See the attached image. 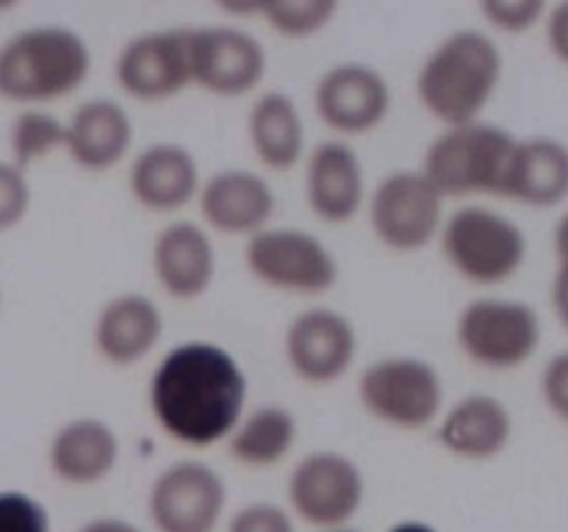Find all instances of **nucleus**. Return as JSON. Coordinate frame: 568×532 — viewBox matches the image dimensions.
I'll use <instances>...</instances> for the list:
<instances>
[{"label":"nucleus","instance_id":"c85d7f7f","mask_svg":"<svg viewBox=\"0 0 568 532\" xmlns=\"http://www.w3.org/2000/svg\"><path fill=\"white\" fill-rule=\"evenodd\" d=\"M297 519L283 502L272 499H253L227 510L222 532H297Z\"/></svg>","mask_w":568,"mask_h":532},{"label":"nucleus","instance_id":"f3484780","mask_svg":"<svg viewBox=\"0 0 568 532\" xmlns=\"http://www.w3.org/2000/svg\"><path fill=\"white\" fill-rule=\"evenodd\" d=\"M194 211L216 238L247 242L277 222L275 183L258 166H222L205 172Z\"/></svg>","mask_w":568,"mask_h":532},{"label":"nucleus","instance_id":"5701e85b","mask_svg":"<svg viewBox=\"0 0 568 532\" xmlns=\"http://www.w3.org/2000/svg\"><path fill=\"white\" fill-rule=\"evenodd\" d=\"M122 458L120 432L103 416H72L48 438L50 474L70 488H94L109 480Z\"/></svg>","mask_w":568,"mask_h":532},{"label":"nucleus","instance_id":"f03ea898","mask_svg":"<svg viewBox=\"0 0 568 532\" xmlns=\"http://www.w3.org/2000/svg\"><path fill=\"white\" fill-rule=\"evenodd\" d=\"M505 75L497 39L480 28H458L433 44L414 78L419 105L438 127L483 120Z\"/></svg>","mask_w":568,"mask_h":532},{"label":"nucleus","instance_id":"a878e982","mask_svg":"<svg viewBox=\"0 0 568 532\" xmlns=\"http://www.w3.org/2000/svg\"><path fill=\"white\" fill-rule=\"evenodd\" d=\"M300 441V419L288 405L261 402L247 405L225 449L233 463L247 471H272L286 463Z\"/></svg>","mask_w":568,"mask_h":532},{"label":"nucleus","instance_id":"b1692460","mask_svg":"<svg viewBox=\"0 0 568 532\" xmlns=\"http://www.w3.org/2000/svg\"><path fill=\"white\" fill-rule=\"evenodd\" d=\"M244 133L255 166L270 177L300 170L311 147L303 109L292 94L281 89L253 94Z\"/></svg>","mask_w":568,"mask_h":532},{"label":"nucleus","instance_id":"ea45409f","mask_svg":"<svg viewBox=\"0 0 568 532\" xmlns=\"http://www.w3.org/2000/svg\"><path fill=\"white\" fill-rule=\"evenodd\" d=\"M320 532H364V530H358L355 524H344V526H331V530H320Z\"/></svg>","mask_w":568,"mask_h":532},{"label":"nucleus","instance_id":"4c0bfd02","mask_svg":"<svg viewBox=\"0 0 568 532\" xmlns=\"http://www.w3.org/2000/svg\"><path fill=\"white\" fill-rule=\"evenodd\" d=\"M552 244L555 255H558V264H568V211H564V216H560L558 225H555Z\"/></svg>","mask_w":568,"mask_h":532},{"label":"nucleus","instance_id":"2f4dec72","mask_svg":"<svg viewBox=\"0 0 568 532\" xmlns=\"http://www.w3.org/2000/svg\"><path fill=\"white\" fill-rule=\"evenodd\" d=\"M0 532H53V521L42 499L6 488L0 491Z\"/></svg>","mask_w":568,"mask_h":532},{"label":"nucleus","instance_id":"dca6fc26","mask_svg":"<svg viewBox=\"0 0 568 532\" xmlns=\"http://www.w3.org/2000/svg\"><path fill=\"white\" fill-rule=\"evenodd\" d=\"M114 83L133 103H166L192 86L189 25L153 28L125 39L114 59Z\"/></svg>","mask_w":568,"mask_h":532},{"label":"nucleus","instance_id":"423d86ee","mask_svg":"<svg viewBox=\"0 0 568 532\" xmlns=\"http://www.w3.org/2000/svg\"><path fill=\"white\" fill-rule=\"evenodd\" d=\"M355 397L377 424L397 432H422L433 430L442 416L447 386L433 360L414 352H386L358 371Z\"/></svg>","mask_w":568,"mask_h":532},{"label":"nucleus","instance_id":"79ce46f5","mask_svg":"<svg viewBox=\"0 0 568 532\" xmlns=\"http://www.w3.org/2000/svg\"><path fill=\"white\" fill-rule=\"evenodd\" d=\"M0 308H3V286H0Z\"/></svg>","mask_w":568,"mask_h":532},{"label":"nucleus","instance_id":"9d476101","mask_svg":"<svg viewBox=\"0 0 568 532\" xmlns=\"http://www.w3.org/2000/svg\"><path fill=\"white\" fill-rule=\"evenodd\" d=\"M366 502V474L342 449H311L300 454L286 477V508L297 524L314 532L355 524Z\"/></svg>","mask_w":568,"mask_h":532},{"label":"nucleus","instance_id":"c756f323","mask_svg":"<svg viewBox=\"0 0 568 532\" xmlns=\"http://www.w3.org/2000/svg\"><path fill=\"white\" fill-rule=\"evenodd\" d=\"M33 208L31 172L14 161L0 158V233H11L28 219Z\"/></svg>","mask_w":568,"mask_h":532},{"label":"nucleus","instance_id":"39448f33","mask_svg":"<svg viewBox=\"0 0 568 532\" xmlns=\"http://www.w3.org/2000/svg\"><path fill=\"white\" fill-rule=\"evenodd\" d=\"M516 136L486 116L464 125L438 127L422 153L419 170L447 203L499 197L505 166Z\"/></svg>","mask_w":568,"mask_h":532},{"label":"nucleus","instance_id":"a211bd4d","mask_svg":"<svg viewBox=\"0 0 568 532\" xmlns=\"http://www.w3.org/2000/svg\"><path fill=\"white\" fill-rule=\"evenodd\" d=\"M150 275L172 303H197L220 275L216 236L197 216H172L150 242Z\"/></svg>","mask_w":568,"mask_h":532},{"label":"nucleus","instance_id":"4be33fe9","mask_svg":"<svg viewBox=\"0 0 568 532\" xmlns=\"http://www.w3.org/2000/svg\"><path fill=\"white\" fill-rule=\"evenodd\" d=\"M438 447L466 463H488L514 441L516 421L505 399L488 391H469L444 405L433 424Z\"/></svg>","mask_w":568,"mask_h":532},{"label":"nucleus","instance_id":"7ed1b4c3","mask_svg":"<svg viewBox=\"0 0 568 532\" xmlns=\"http://www.w3.org/2000/svg\"><path fill=\"white\" fill-rule=\"evenodd\" d=\"M94 55L87 37L61 22L22 28L0 44V98L20 109H50L87 86Z\"/></svg>","mask_w":568,"mask_h":532},{"label":"nucleus","instance_id":"aec40b11","mask_svg":"<svg viewBox=\"0 0 568 532\" xmlns=\"http://www.w3.org/2000/svg\"><path fill=\"white\" fill-rule=\"evenodd\" d=\"M166 316L159 299L144 291H116L94 310L92 349L111 369H133L148 364L161 349Z\"/></svg>","mask_w":568,"mask_h":532},{"label":"nucleus","instance_id":"72a5a7b5","mask_svg":"<svg viewBox=\"0 0 568 532\" xmlns=\"http://www.w3.org/2000/svg\"><path fill=\"white\" fill-rule=\"evenodd\" d=\"M547 42L555 59L568 66V0H560L547 17Z\"/></svg>","mask_w":568,"mask_h":532},{"label":"nucleus","instance_id":"0eeeda50","mask_svg":"<svg viewBox=\"0 0 568 532\" xmlns=\"http://www.w3.org/2000/svg\"><path fill=\"white\" fill-rule=\"evenodd\" d=\"M242 255L247 275L283 297L320 303L342 280L338 255L311 227L272 222L244 242Z\"/></svg>","mask_w":568,"mask_h":532},{"label":"nucleus","instance_id":"20e7f679","mask_svg":"<svg viewBox=\"0 0 568 532\" xmlns=\"http://www.w3.org/2000/svg\"><path fill=\"white\" fill-rule=\"evenodd\" d=\"M436 247L460 280L483 291L508 286L530 255V242L519 222L486 200L449 208Z\"/></svg>","mask_w":568,"mask_h":532},{"label":"nucleus","instance_id":"1a4fd4ad","mask_svg":"<svg viewBox=\"0 0 568 532\" xmlns=\"http://www.w3.org/2000/svg\"><path fill=\"white\" fill-rule=\"evenodd\" d=\"M449 203L419 166H397L377 177L366 197V225L383 249L416 255L436 247Z\"/></svg>","mask_w":568,"mask_h":532},{"label":"nucleus","instance_id":"2eb2a0df","mask_svg":"<svg viewBox=\"0 0 568 532\" xmlns=\"http://www.w3.org/2000/svg\"><path fill=\"white\" fill-rule=\"evenodd\" d=\"M303 200L308 214L327 227H344L364 216L369 175L355 142L325 136L305 153Z\"/></svg>","mask_w":568,"mask_h":532},{"label":"nucleus","instance_id":"e433bc0d","mask_svg":"<svg viewBox=\"0 0 568 532\" xmlns=\"http://www.w3.org/2000/svg\"><path fill=\"white\" fill-rule=\"evenodd\" d=\"M75 532H148V530L133 524V521L120 519V515H94V519L83 521Z\"/></svg>","mask_w":568,"mask_h":532},{"label":"nucleus","instance_id":"4468645a","mask_svg":"<svg viewBox=\"0 0 568 532\" xmlns=\"http://www.w3.org/2000/svg\"><path fill=\"white\" fill-rule=\"evenodd\" d=\"M270 55L253 31L231 22L189 28V78L220 100L253 98L264 86Z\"/></svg>","mask_w":568,"mask_h":532},{"label":"nucleus","instance_id":"f8f14e48","mask_svg":"<svg viewBox=\"0 0 568 532\" xmlns=\"http://www.w3.org/2000/svg\"><path fill=\"white\" fill-rule=\"evenodd\" d=\"M144 508L153 532H220L227 515V482L205 460H172L150 480Z\"/></svg>","mask_w":568,"mask_h":532},{"label":"nucleus","instance_id":"6ab92c4d","mask_svg":"<svg viewBox=\"0 0 568 532\" xmlns=\"http://www.w3.org/2000/svg\"><path fill=\"white\" fill-rule=\"evenodd\" d=\"M203 175L189 144L159 139L133 150L125 164V188L139 208L172 219L194 208Z\"/></svg>","mask_w":568,"mask_h":532},{"label":"nucleus","instance_id":"473e14b6","mask_svg":"<svg viewBox=\"0 0 568 532\" xmlns=\"http://www.w3.org/2000/svg\"><path fill=\"white\" fill-rule=\"evenodd\" d=\"M541 397L544 402H547V408L552 410L558 419L568 421V349L555 352L552 358L544 364Z\"/></svg>","mask_w":568,"mask_h":532},{"label":"nucleus","instance_id":"7c9ffc66","mask_svg":"<svg viewBox=\"0 0 568 532\" xmlns=\"http://www.w3.org/2000/svg\"><path fill=\"white\" fill-rule=\"evenodd\" d=\"M547 6L549 0H477V9L488 28L510 37L532 31L547 14Z\"/></svg>","mask_w":568,"mask_h":532},{"label":"nucleus","instance_id":"bb28decb","mask_svg":"<svg viewBox=\"0 0 568 532\" xmlns=\"http://www.w3.org/2000/svg\"><path fill=\"white\" fill-rule=\"evenodd\" d=\"M53 155H64V116L50 109H20L9 125V161L31 172Z\"/></svg>","mask_w":568,"mask_h":532},{"label":"nucleus","instance_id":"412c9836","mask_svg":"<svg viewBox=\"0 0 568 532\" xmlns=\"http://www.w3.org/2000/svg\"><path fill=\"white\" fill-rule=\"evenodd\" d=\"M136 150V125L116 98H87L64 116V155L87 175H105L128 164Z\"/></svg>","mask_w":568,"mask_h":532},{"label":"nucleus","instance_id":"393cba45","mask_svg":"<svg viewBox=\"0 0 568 532\" xmlns=\"http://www.w3.org/2000/svg\"><path fill=\"white\" fill-rule=\"evenodd\" d=\"M499 197L536 211L564 205L568 200V144L547 133L516 136Z\"/></svg>","mask_w":568,"mask_h":532},{"label":"nucleus","instance_id":"f704fd0d","mask_svg":"<svg viewBox=\"0 0 568 532\" xmlns=\"http://www.w3.org/2000/svg\"><path fill=\"white\" fill-rule=\"evenodd\" d=\"M549 303H552L560 325L568 330V264H558V269H555L552 286H549Z\"/></svg>","mask_w":568,"mask_h":532},{"label":"nucleus","instance_id":"c9c22d12","mask_svg":"<svg viewBox=\"0 0 568 532\" xmlns=\"http://www.w3.org/2000/svg\"><path fill=\"white\" fill-rule=\"evenodd\" d=\"M211 6L233 20H250V17L264 14L266 0H211Z\"/></svg>","mask_w":568,"mask_h":532},{"label":"nucleus","instance_id":"9b49d317","mask_svg":"<svg viewBox=\"0 0 568 532\" xmlns=\"http://www.w3.org/2000/svg\"><path fill=\"white\" fill-rule=\"evenodd\" d=\"M283 360L303 386L331 388L349 377L361 352L355 321L333 305L308 303L283 330Z\"/></svg>","mask_w":568,"mask_h":532},{"label":"nucleus","instance_id":"f257e3e1","mask_svg":"<svg viewBox=\"0 0 568 532\" xmlns=\"http://www.w3.org/2000/svg\"><path fill=\"white\" fill-rule=\"evenodd\" d=\"M247 405V371L222 344L189 338L155 358L148 410L170 441L186 449L225 443Z\"/></svg>","mask_w":568,"mask_h":532},{"label":"nucleus","instance_id":"cd10ccee","mask_svg":"<svg viewBox=\"0 0 568 532\" xmlns=\"http://www.w3.org/2000/svg\"><path fill=\"white\" fill-rule=\"evenodd\" d=\"M342 11V0H266L264 20L277 37L303 42L320 37Z\"/></svg>","mask_w":568,"mask_h":532},{"label":"nucleus","instance_id":"58836bf2","mask_svg":"<svg viewBox=\"0 0 568 532\" xmlns=\"http://www.w3.org/2000/svg\"><path fill=\"white\" fill-rule=\"evenodd\" d=\"M386 532H442V530H438V526H433L430 521L405 519V521H397V524L388 526Z\"/></svg>","mask_w":568,"mask_h":532},{"label":"nucleus","instance_id":"6e6552de","mask_svg":"<svg viewBox=\"0 0 568 532\" xmlns=\"http://www.w3.org/2000/svg\"><path fill=\"white\" fill-rule=\"evenodd\" d=\"M541 341V316L519 297L483 291L464 303L455 316V344L477 369H521L536 358Z\"/></svg>","mask_w":568,"mask_h":532},{"label":"nucleus","instance_id":"ddd939ff","mask_svg":"<svg viewBox=\"0 0 568 532\" xmlns=\"http://www.w3.org/2000/svg\"><path fill=\"white\" fill-rule=\"evenodd\" d=\"M311 105L327 136L358 142L386 125L394 92L388 78L369 61H336L316 78Z\"/></svg>","mask_w":568,"mask_h":532},{"label":"nucleus","instance_id":"a19ab883","mask_svg":"<svg viewBox=\"0 0 568 532\" xmlns=\"http://www.w3.org/2000/svg\"><path fill=\"white\" fill-rule=\"evenodd\" d=\"M14 6H20V0H0V11H9Z\"/></svg>","mask_w":568,"mask_h":532}]
</instances>
